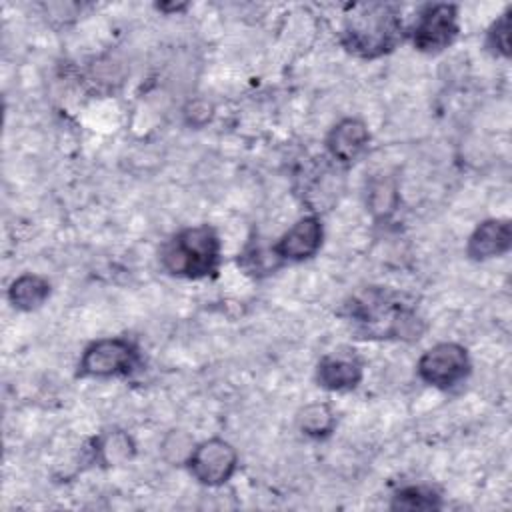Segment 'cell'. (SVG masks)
Segmentation results:
<instances>
[{
	"label": "cell",
	"instance_id": "1",
	"mask_svg": "<svg viewBox=\"0 0 512 512\" xmlns=\"http://www.w3.org/2000/svg\"><path fill=\"white\" fill-rule=\"evenodd\" d=\"M404 26L398 10L390 4H356L346 14L340 42L358 58H378L396 48Z\"/></svg>",
	"mask_w": 512,
	"mask_h": 512
},
{
	"label": "cell",
	"instance_id": "2",
	"mask_svg": "<svg viewBox=\"0 0 512 512\" xmlns=\"http://www.w3.org/2000/svg\"><path fill=\"white\" fill-rule=\"evenodd\" d=\"M160 264L172 276L190 280L212 276L220 264V238L208 224L174 234L160 250Z\"/></svg>",
	"mask_w": 512,
	"mask_h": 512
},
{
	"label": "cell",
	"instance_id": "3",
	"mask_svg": "<svg viewBox=\"0 0 512 512\" xmlns=\"http://www.w3.org/2000/svg\"><path fill=\"white\" fill-rule=\"evenodd\" d=\"M140 364L136 344L122 336L90 342L78 362L80 378H116L132 374Z\"/></svg>",
	"mask_w": 512,
	"mask_h": 512
},
{
	"label": "cell",
	"instance_id": "4",
	"mask_svg": "<svg viewBox=\"0 0 512 512\" xmlns=\"http://www.w3.org/2000/svg\"><path fill=\"white\" fill-rule=\"evenodd\" d=\"M416 372L424 384L448 390L464 382L470 372V358L462 344L438 342L418 358Z\"/></svg>",
	"mask_w": 512,
	"mask_h": 512
},
{
	"label": "cell",
	"instance_id": "5",
	"mask_svg": "<svg viewBox=\"0 0 512 512\" xmlns=\"http://www.w3.org/2000/svg\"><path fill=\"white\" fill-rule=\"evenodd\" d=\"M184 466L200 484L216 488L234 476L238 468V454L230 442L210 438L194 444Z\"/></svg>",
	"mask_w": 512,
	"mask_h": 512
},
{
	"label": "cell",
	"instance_id": "6",
	"mask_svg": "<svg viewBox=\"0 0 512 512\" xmlns=\"http://www.w3.org/2000/svg\"><path fill=\"white\" fill-rule=\"evenodd\" d=\"M458 36V8L454 4H428L416 16L410 38L418 52L438 54Z\"/></svg>",
	"mask_w": 512,
	"mask_h": 512
},
{
	"label": "cell",
	"instance_id": "7",
	"mask_svg": "<svg viewBox=\"0 0 512 512\" xmlns=\"http://www.w3.org/2000/svg\"><path fill=\"white\" fill-rule=\"evenodd\" d=\"M324 230L316 214L298 218L274 244L272 254L278 262H302L312 258L322 246Z\"/></svg>",
	"mask_w": 512,
	"mask_h": 512
},
{
	"label": "cell",
	"instance_id": "8",
	"mask_svg": "<svg viewBox=\"0 0 512 512\" xmlns=\"http://www.w3.org/2000/svg\"><path fill=\"white\" fill-rule=\"evenodd\" d=\"M512 246V226L506 218H490L480 222L466 242V254L470 260L484 262L504 256Z\"/></svg>",
	"mask_w": 512,
	"mask_h": 512
},
{
	"label": "cell",
	"instance_id": "9",
	"mask_svg": "<svg viewBox=\"0 0 512 512\" xmlns=\"http://www.w3.org/2000/svg\"><path fill=\"white\" fill-rule=\"evenodd\" d=\"M368 140H370V134L362 120L344 118L338 124H334L332 130L328 132L326 148L334 160L342 164H350L364 152V148L368 146Z\"/></svg>",
	"mask_w": 512,
	"mask_h": 512
},
{
	"label": "cell",
	"instance_id": "10",
	"mask_svg": "<svg viewBox=\"0 0 512 512\" xmlns=\"http://www.w3.org/2000/svg\"><path fill=\"white\" fill-rule=\"evenodd\" d=\"M362 380V364L354 356L328 354L316 366V382L330 392L354 390Z\"/></svg>",
	"mask_w": 512,
	"mask_h": 512
},
{
	"label": "cell",
	"instance_id": "11",
	"mask_svg": "<svg viewBox=\"0 0 512 512\" xmlns=\"http://www.w3.org/2000/svg\"><path fill=\"white\" fill-rule=\"evenodd\" d=\"M50 296V282L44 276L26 272L14 278L8 286V300L20 312H32L40 308Z\"/></svg>",
	"mask_w": 512,
	"mask_h": 512
},
{
	"label": "cell",
	"instance_id": "12",
	"mask_svg": "<svg viewBox=\"0 0 512 512\" xmlns=\"http://www.w3.org/2000/svg\"><path fill=\"white\" fill-rule=\"evenodd\" d=\"M94 454L104 466H118L134 456V442L126 432L112 430L96 438Z\"/></svg>",
	"mask_w": 512,
	"mask_h": 512
},
{
	"label": "cell",
	"instance_id": "13",
	"mask_svg": "<svg viewBox=\"0 0 512 512\" xmlns=\"http://www.w3.org/2000/svg\"><path fill=\"white\" fill-rule=\"evenodd\" d=\"M296 422H298V428L306 434V436H312V438H324L328 436L334 426H336V416L332 412V408L328 404H322V402H312V404H306L298 416H296Z\"/></svg>",
	"mask_w": 512,
	"mask_h": 512
},
{
	"label": "cell",
	"instance_id": "14",
	"mask_svg": "<svg viewBox=\"0 0 512 512\" xmlns=\"http://www.w3.org/2000/svg\"><path fill=\"white\" fill-rule=\"evenodd\" d=\"M442 506L438 492L428 486H404L390 502L392 510H438Z\"/></svg>",
	"mask_w": 512,
	"mask_h": 512
},
{
	"label": "cell",
	"instance_id": "15",
	"mask_svg": "<svg viewBox=\"0 0 512 512\" xmlns=\"http://www.w3.org/2000/svg\"><path fill=\"white\" fill-rule=\"evenodd\" d=\"M510 14L512 8H506L486 30V46L494 56H510Z\"/></svg>",
	"mask_w": 512,
	"mask_h": 512
},
{
	"label": "cell",
	"instance_id": "16",
	"mask_svg": "<svg viewBox=\"0 0 512 512\" xmlns=\"http://www.w3.org/2000/svg\"><path fill=\"white\" fill-rule=\"evenodd\" d=\"M192 448L194 440L182 430H172L162 440V454L170 464H186Z\"/></svg>",
	"mask_w": 512,
	"mask_h": 512
},
{
	"label": "cell",
	"instance_id": "17",
	"mask_svg": "<svg viewBox=\"0 0 512 512\" xmlns=\"http://www.w3.org/2000/svg\"><path fill=\"white\" fill-rule=\"evenodd\" d=\"M368 204L374 214H390L396 206V186L388 180H380L370 188Z\"/></svg>",
	"mask_w": 512,
	"mask_h": 512
}]
</instances>
